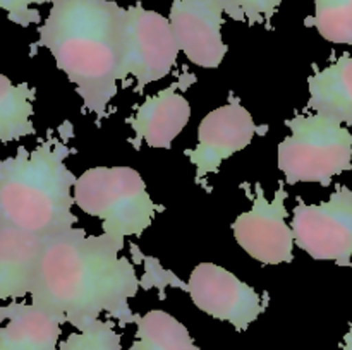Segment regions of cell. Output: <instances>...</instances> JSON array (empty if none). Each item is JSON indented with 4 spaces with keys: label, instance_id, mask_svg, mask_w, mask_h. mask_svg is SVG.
Returning a JSON list of instances; mask_svg holds the SVG:
<instances>
[{
    "label": "cell",
    "instance_id": "1",
    "mask_svg": "<svg viewBox=\"0 0 352 350\" xmlns=\"http://www.w3.org/2000/svg\"><path fill=\"white\" fill-rule=\"evenodd\" d=\"M124 240L109 233L64 230L45 239L31 287V304L76 329L107 314L120 326L136 323L129 299L140 290L133 263L120 256Z\"/></svg>",
    "mask_w": 352,
    "mask_h": 350
},
{
    "label": "cell",
    "instance_id": "2",
    "mask_svg": "<svg viewBox=\"0 0 352 350\" xmlns=\"http://www.w3.org/2000/svg\"><path fill=\"white\" fill-rule=\"evenodd\" d=\"M34 47L47 48L98 124L126 81L124 9L112 0H55Z\"/></svg>",
    "mask_w": 352,
    "mask_h": 350
},
{
    "label": "cell",
    "instance_id": "3",
    "mask_svg": "<svg viewBox=\"0 0 352 350\" xmlns=\"http://www.w3.org/2000/svg\"><path fill=\"white\" fill-rule=\"evenodd\" d=\"M58 132L33 151L19 146L14 156L0 160V226L50 237L76 225L72 191L78 177L65 165L72 124L64 122Z\"/></svg>",
    "mask_w": 352,
    "mask_h": 350
},
{
    "label": "cell",
    "instance_id": "4",
    "mask_svg": "<svg viewBox=\"0 0 352 350\" xmlns=\"http://www.w3.org/2000/svg\"><path fill=\"white\" fill-rule=\"evenodd\" d=\"M72 194L81 211L102 220L103 233L120 240L140 237L160 209L140 172L131 167L88 168L78 177Z\"/></svg>",
    "mask_w": 352,
    "mask_h": 350
},
{
    "label": "cell",
    "instance_id": "5",
    "mask_svg": "<svg viewBox=\"0 0 352 350\" xmlns=\"http://www.w3.org/2000/svg\"><path fill=\"white\" fill-rule=\"evenodd\" d=\"M291 134L278 144V170L289 185L301 182L329 187L332 178L352 170V132L330 117L311 113L285 120Z\"/></svg>",
    "mask_w": 352,
    "mask_h": 350
},
{
    "label": "cell",
    "instance_id": "6",
    "mask_svg": "<svg viewBox=\"0 0 352 350\" xmlns=\"http://www.w3.org/2000/svg\"><path fill=\"white\" fill-rule=\"evenodd\" d=\"M296 246L316 261L352 266V189L337 185L329 201L298 199L291 220Z\"/></svg>",
    "mask_w": 352,
    "mask_h": 350
},
{
    "label": "cell",
    "instance_id": "7",
    "mask_svg": "<svg viewBox=\"0 0 352 350\" xmlns=\"http://www.w3.org/2000/svg\"><path fill=\"white\" fill-rule=\"evenodd\" d=\"M179 54L168 17L144 9L141 3L124 9V65L126 74L136 81L138 93L167 78Z\"/></svg>",
    "mask_w": 352,
    "mask_h": 350
},
{
    "label": "cell",
    "instance_id": "8",
    "mask_svg": "<svg viewBox=\"0 0 352 350\" xmlns=\"http://www.w3.org/2000/svg\"><path fill=\"white\" fill-rule=\"evenodd\" d=\"M253 206L250 211L241 213L232 223L237 244L261 264L291 263L294 259L296 239L292 226L287 223V191L284 182H278L274 199L265 196L260 184L254 185V194L244 189Z\"/></svg>",
    "mask_w": 352,
    "mask_h": 350
},
{
    "label": "cell",
    "instance_id": "9",
    "mask_svg": "<svg viewBox=\"0 0 352 350\" xmlns=\"http://www.w3.org/2000/svg\"><path fill=\"white\" fill-rule=\"evenodd\" d=\"M186 290L199 311L230 323L237 331L250 328L263 314L268 302L232 271L215 263H199L191 271Z\"/></svg>",
    "mask_w": 352,
    "mask_h": 350
},
{
    "label": "cell",
    "instance_id": "10",
    "mask_svg": "<svg viewBox=\"0 0 352 350\" xmlns=\"http://www.w3.org/2000/svg\"><path fill=\"white\" fill-rule=\"evenodd\" d=\"M267 129L258 127L239 98L230 96L226 105L205 115L198 126V144L195 150H186V156L196 167V180L215 174L227 158L250 146L254 134Z\"/></svg>",
    "mask_w": 352,
    "mask_h": 350
},
{
    "label": "cell",
    "instance_id": "11",
    "mask_svg": "<svg viewBox=\"0 0 352 350\" xmlns=\"http://www.w3.org/2000/svg\"><path fill=\"white\" fill-rule=\"evenodd\" d=\"M179 50L191 64L217 69L227 54L222 40L223 9L217 0H174L168 14Z\"/></svg>",
    "mask_w": 352,
    "mask_h": 350
},
{
    "label": "cell",
    "instance_id": "12",
    "mask_svg": "<svg viewBox=\"0 0 352 350\" xmlns=\"http://www.w3.org/2000/svg\"><path fill=\"white\" fill-rule=\"evenodd\" d=\"M195 79H177V82L162 89L157 95L148 96L138 106L129 124L136 134V146L144 141L150 148L170 150L172 141L182 132L191 119V105L181 91H184Z\"/></svg>",
    "mask_w": 352,
    "mask_h": 350
},
{
    "label": "cell",
    "instance_id": "13",
    "mask_svg": "<svg viewBox=\"0 0 352 350\" xmlns=\"http://www.w3.org/2000/svg\"><path fill=\"white\" fill-rule=\"evenodd\" d=\"M47 237L0 226V302L26 297Z\"/></svg>",
    "mask_w": 352,
    "mask_h": 350
},
{
    "label": "cell",
    "instance_id": "14",
    "mask_svg": "<svg viewBox=\"0 0 352 350\" xmlns=\"http://www.w3.org/2000/svg\"><path fill=\"white\" fill-rule=\"evenodd\" d=\"M9 323L0 326V350H58L62 323L26 302L9 304Z\"/></svg>",
    "mask_w": 352,
    "mask_h": 350
},
{
    "label": "cell",
    "instance_id": "15",
    "mask_svg": "<svg viewBox=\"0 0 352 350\" xmlns=\"http://www.w3.org/2000/svg\"><path fill=\"white\" fill-rule=\"evenodd\" d=\"M306 108L352 127V57L342 55L308 79Z\"/></svg>",
    "mask_w": 352,
    "mask_h": 350
},
{
    "label": "cell",
    "instance_id": "16",
    "mask_svg": "<svg viewBox=\"0 0 352 350\" xmlns=\"http://www.w3.org/2000/svg\"><path fill=\"white\" fill-rule=\"evenodd\" d=\"M36 89L28 82L14 84L0 74V143H10L21 137L33 136V102Z\"/></svg>",
    "mask_w": 352,
    "mask_h": 350
},
{
    "label": "cell",
    "instance_id": "17",
    "mask_svg": "<svg viewBox=\"0 0 352 350\" xmlns=\"http://www.w3.org/2000/svg\"><path fill=\"white\" fill-rule=\"evenodd\" d=\"M134 325L133 350H199L188 328L162 309L138 316Z\"/></svg>",
    "mask_w": 352,
    "mask_h": 350
},
{
    "label": "cell",
    "instance_id": "18",
    "mask_svg": "<svg viewBox=\"0 0 352 350\" xmlns=\"http://www.w3.org/2000/svg\"><path fill=\"white\" fill-rule=\"evenodd\" d=\"M313 26L330 43L352 45V0H315Z\"/></svg>",
    "mask_w": 352,
    "mask_h": 350
},
{
    "label": "cell",
    "instance_id": "19",
    "mask_svg": "<svg viewBox=\"0 0 352 350\" xmlns=\"http://www.w3.org/2000/svg\"><path fill=\"white\" fill-rule=\"evenodd\" d=\"M58 350H122V343L112 321L95 319L62 340Z\"/></svg>",
    "mask_w": 352,
    "mask_h": 350
},
{
    "label": "cell",
    "instance_id": "20",
    "mask_svg": "<svg viewBox=\"0 0 352 350\" xmlns=\"http://www.w3.org/2000/svg\"><path fill=\"white\" fill-rule=\"evenodd\" d=\"M217 2L234 21L254 26L270 19L277 12L282 0H217Z\"/></svg>",
    "mask_w": 352,
    "mask_h": 350
},
{
    "label": "cell",
    "instance_id": "21",
    "mask_svg": "<svg viewBox=\"0 0 352 350\" xmlns=\"http://www.w3.org/2000/svg\"><path fill=\"white\" fill-rule=\"evenodd\" d=\"M54 2L55 0H0V9L6 10L7 17L12 23L26 27L40 21V14H38V10L33 9V5Z\"/></svg>",
    "mask_w": 352,
    "mask_h": 350
},
{
    "label": "cell",
    "instance_id": "22",
    "mask_svg": "<svg viewBox=\"0 0 352 350\" xmlns=\"http://www.w3.org/2000/svg\"><path fill=\"white\" fill-rule=\"evenodd\" d=\"M342 350H352V326L349 328V331L346 333V336H344Z\"/></svg>",
    "mask_w": 352,
    "mask_h": 350
},
{
    "label": "cell",
    "instance_id": "23",
    "mask_svg": "<svg viewBox=\"0 0 352 350\" xmlns=\"http://www.w3.org/2000/svg\"><path fill=\"white\" fill-rule=\"evenodd\" d=\"M9 312H10L9 305H0V325H2L6 319H9Z\"/></svg>",
    "mask_w": 352,
    "mask_h": 350
}]
</instances>
